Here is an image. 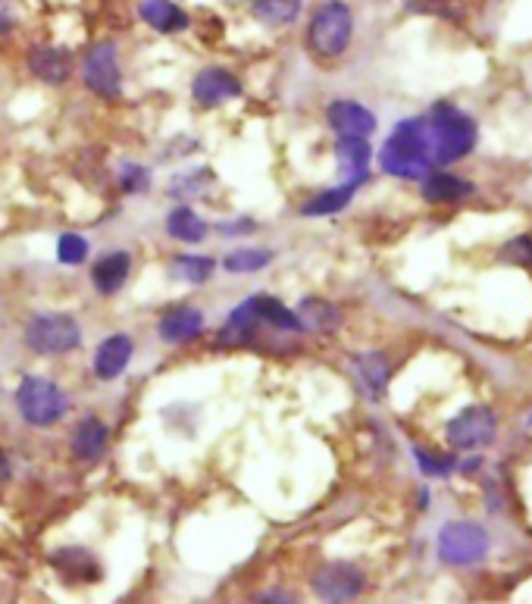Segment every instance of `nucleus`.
Returning <instances> with one entry per match:
<instances>
[{
    "instance_id": "6ab92c4d",
    "label": "nucleus",
    "mask_w": 532,
    "mask_h": 604,
    "mask_svg": "<svg viewBox=\"0 0 532 604\" xmlns=\"http://www.w3.org/2000/svg\"><path fill=\"white\" fill-rule=\"evenodd\" d=\"M204 330V313L195 311V308H179V311L166 313L160 320V335L173 345H182V342H191L198 339Z\"/></svg>"
},
{
    "instance_id": "9b49d317",
    "label": "nucleus",
    "mask_w": 532,
    "mask_h": 604,
    "mask_svg": "<svg viewBox=\"0 0 532 604\" xmlns=\"http://www.w3.org/2000/svg\"><path fill=\"white\" fill-rule=\"evenodd\" d=\"M330 126L338 132V138H369L376 132V116L357 104V101H335L326 111Z\"/></svg>"
},
{
    "instance_id": "5701e85b",
    "label": "nucleus",
    "mask_w": 532,
    "mask_h": 604,
    "mask_svg": "<svg viewBox=\"0 0 532 604\" xmlns=\"http://www.w3.org/2000/svg\"><path fill=\"white\" fill-rule=\"evenodd\" d=\"M301 13V0H251V17L263 25H289Z\"/></svg>"
},
{
    "instance_id": "4468645a",
    "label": "nucleus",
    "mask_w": 532,
    "mask_h": 604,
    "mask_svg": "<svg viewBox=\"0 0 532 604\" xmlns=\"http://www.w3.org/2000/svg\"><path fill=\"white\" fill-rule=\"evenodd\" d=\"M29 70L48 85H63L73 75V54L63 48H35L29 54Z\"/></svg>"
},
{
    "instance_id": "f03ea898",
    "label": "nucleus",
    "mask_w": 532,
    "mask_h": 604,
    "mask_svg": "<svg viewBox=\"0 0 532 604\" xmlns=\"http://www.w3.org/2000/svg\"><path fill=\"white\" fill-rule=\"evenodd\" d=\"M426 142L432 164H455L477 145V123L451 104H439L426 119Z\"/></svg>"
},
{
    "instance_id": "f8f14e48",
    "label": "nucleus",
    "mask_w": 532,
    "mask_h": 604,
    "mask_svg": "<svg viewBox=\"0 0 532 604\" xmlns=\"http://www.w3.org/2000/svg\"><path fill=\"white\" fill-rule=\"evenodd\" d=\"M132 345L129 335H111L107 342H101V348L94 351V373H97V379H104V383H111L116 379L132 361Z\"/></svg>"
},
{
    "instance_id": "ddd939ff",
    "label": "nucleus",
    "mask_w": 532,
    "mask_h": 604,
    "mask_svg": "<svg viewBox=\"0 0 532 604\" xmlns=\"http://www.w3.org/2000/svg\"><path fill=\"white\" fill-rule=\"evenodd\" d=\"M138 17L160 35H173V32H185L188 29V13L173 0H142L138 3Z\"/></svg>"
},
{
    "instance_id": "dca6fc26",
    "label": "nucleus",
    "mask_w": 532,
    "mask_h": 604,
    "mask_svg": "<svg viewBox=\"0 0 532 604\" xmlns=\"http://www.w3.org/2000/svg\"><path fill=\"white\" fill-rule=\"evenodd\" d=\"M335 157H338V173L348 179V183H364L367 179L369 166V145L367 138H342L335 147Z\"/></svg>"
},
{
    "instance_id": "4be33fe9",
    "label": "nucleus",
    "mask_w": 532,
    "mask_h": 604,
    "mask_svg": "<svg viewBox=\"0 0 532 604\" xmlns=\"http://www.w3.org/2000/svg\"><path fill=\"white\" fill-rule=\"evenodd\" d=\"M298 323H301V330H320V332H332L338 326V311L332 308L330 301H320V298H307V301H301V308H298Z\"/></svg>"
},
{
    "instance_id": "6e6552de",
    "label": "nucleus",
    "mask_w": 532,
    "mask_h": 604,
    "mask_svg": "<svg viewBox=\"0 0 532 604\" xmlns=\"http://www.w3.org/2000/svg\"><path fill=\"white\" fill-rule=\"evenodd\" d=\"M496 410H489V407H467V410H460L458 417L448 423L445 436H448V441L455 448L470 451V448H482V445H489V441L496 439Z\"/></svg>"
},
{
    "instance_id": "a211bd4d",
    "label": "nucleus",
    "mask_w": 532,
    "mask_h": 604,
    "mask_svg": "<svg viewBox=\"0 0 532 604\" xmlns=\"http://www.w3.org/2000/svg\"><path fill=\"white\" fill-rule=\"evenodd\" d=\"M426 183H423V198L432 204H455L463 201L467 195H473V185L463 183L458 176H448V173H426L423 176Z\"/></svg>"
},
{
    "instance_id": "20e7f679",
    "label": "nucleus",
    "mask_w": 532,
    "mask_h": 604,
    "mask_svg": "<svg viewBox=\"0 0 532 604\" xmlns=\"http://www.w3.org/2000/svg\"><path fill=\"white\" fill-rule=\"evenodd\" d=\"M17 407L22 420L32 426H54L56 420L66 417L70 398L66 392L44 376H25L17 388Z\"/></svg>"
},
{
    "instance_id": "c9c22d12",
    "label": "nucleus",
    "mask_w": 532,
    "mask_h": 604,
    "mask_svg": "<svg viewBox=\"0 0 532 604\" xmlns=\"http://www.w3.org/2000/svg\"><path fill=\"white\" fill-rule=\"evenodd\" d=\"M7 477H10V464H7V458H3V451H0V486L7 482Z\"/></svg>"
},
{
    "instance_id": "7c9ffc66",
    "label": "nucleus",
    "mask_w": 532,
    "mask_h": 604,
    "mask_svg": "<svg viewBox=\"0 0 532 604\" xmlns=\"http://www.w3.org/2000/svg\"><path fill=\"white\" fill-rule=\"evenodd\" d=\"M407 7L414 13H436V17L448 19L460 17V0H407Z\"/></svg>"
},
{
    "instance_id": "7ed1b4c3",
    "label": "nucleus",
    "mask_w": 532,
    "mask_h": 604,
    "mask_svg": "<svg viewBox=\"0 0 532 604\" xmlns=\"http://www.w3.org/2000/svg\"><path fill=\"white\" fill-rule=\"evenodd\" d=\"M351 35H354V13L348 3L342 0H326L323 7H316L307 25V48L320 60H335L348 51Z\"/></svg>"
},
{
    "instance_id": "393cba45",
    "label": "nucleus",
    "mask_w": 532,
    "mask_h": 604,
    "mask_svg": "<svg viewBox=\"0 0 532 604\" xmlns=\"http://www.w3.org/2000/svg\"><path fill=\"white\" fill-rule=\"evenodd\" d=\"M251 301H254V311H258L260 323H273L275 330L301 332L298 316L289 308H282L275 298H270V294H251Z\"/></svg>"
},
{
    "instance_id": "f257e3e1",
    "label": "nucleus",
    "mask_w": 532,
    "mask_h": 604,
    "mask_svg": "<svg viewBox=\"0 0 532 604\" xmlns=\"http://www.w3.org/2000/svg\"><path fill=\"white\" fill-rule=\"evenodd\" d=\"M379 164L388 176L398 179H423L432 169V154L426 142V119H404L388 135V142L379 150Z\"/></svg>"
},
{
    "instance_id": "423d86ee",
    "label": "nucleus",
    "mask_w": 532,
    "mask_h": 604,
    "mask_svg": "<svg viewBox=\"0 0 532 604\" xmlns=\"http://www.w3.org/2000/svg\"><path fill=\"white\" fill-rule=\"evenodd\" d=\"M489 551V535L477 523H448L439 532V558L451 567L479 564Z\"/></svg>"
},
{
    "instance_id": "f704fd0d",
    "label": "nucleus",
    "mask_w": 532,
    "mask_h": 604,
    "mask_svg": "<svg viewBox=\"0 0 532 604\" xmlns=\"http://www.w3.org/2000/svg\"><path fill=\"white\" fill-rule=\"evenodd\" d=\"M222 236H239V232H254V222L239 220V222H220Z\"/></svg>"
},
{
    "instance_id": "bb28decb",
    "label": "nucleus",
    "mask_w": 532,
    "mask_h": 604,
    "mask_svg": "<svg viewBox=\"0 0 532 604\" xmlns=\"http://www.w3.org/2000/svg\"><path fill=\"white\" fill-rule=\"evenodd\" d=\"M357 373H361V383L367 385L369 395H383L388 385V361L383 354H367V357H357Z\"/></svg>"
},
{
    "instance_id": "473e14b6",
    "label": "nucleus",
    "mask_w": 532,
    "mask_h": 604,
    "mask_svg": "<svg viewBox=\"0 0 532 604\" xmlns=\"http://www.w3.org/2000/svg\"><path fill=\"white\" fill-rule=\"evenodd\" d=\"M504 257L508 260H517V263H532V239H517L504 248Z\"/></svg>"
},
{
    "instance_id": "a878e982",
    "label": "nucleus",
    "mask_w": 532,
    "mask_h": 604,
    "mask_svg": "<svg viewBox=\"0 0 532 604\" xmlns=\"http://www.w3.org/2000/svg\"><path fill=\"white\" fill-rule=\"evenodd\" d=\"M169 275L179 279V282H188V285H204L210 275H213V260L210 257H176L169 263Z\"/></svg>"
},
{
    "instance_id": "aec40b11",
    "label": "nucleus",
    "mask_w": 532,
    "mask_h": 604,
    "mask_svg": "<svg viewBox=\"0 0 532 604\" xmlns=\"http://www.w3.org/2000/svg\"><path fill=\"white\" fill-rule=\"evenodd\" d=\"M260 316L258 311H254V301L248 298L241 308H236L232 311V316L226 320V326H222L220 332V345H244L251 335H254V330H258Z\"/></svg>"
},
{
    "instance_id": "9d476101",
    "label": "nucleus",
    "mask_w": 532,
    "mask_h": 604,
    "mask_svg": "<svg viewBox=\"0 0 532 604\" xmlns=\"http://www.w3.org/2000/svg\"><path fill=\"white\" fill-rule=\"evenodd\" d=\"M191 94L201 107H220L226 101L239 97L241 82L239 75H232L222 66H210V70H201L191 82Z\"/></svg>"
},
{
    "instance_id": "c85d7f7f",
    "label": "nucleus",
    "mask_w": 532,
    "mask_h": 604,
    "mask_svg": "<svg viewBox=\"0 0 532 604\" xmlns=\"http://www.w3.org/2000/svg\"><path fill=\"white\" fill-rule=\"evenodd\" d=\"M213 185V173L210 169H191L179 179L169 183V195H179V198H191V195H201L204 188Z\"/></svg>"
},
{
    "instance_id": "cd10ccee",
    "label": "nucleus",
    "mask_w": 532,
    "mask_h": 604,
    "mask_svg": "<svg viewBox=\"0 0 532 604\" xmlns=\"http://www.w3.org/2000/svg\"><path fill=\"white\" fill-rule=\"evenodd\" d=\"M270 260H273V251H267V248H239L226 257V270L229 273H254V270L270 267Z\"/></svg>"
},
{
    "instance_id": "0eeeda50",
    "label": "nucleus",
    "mask_w": 532,
    "mask_h": 604,
    "mask_svg": "<svg viewBox=\"0 0 532 604\" xmlns=\"http://www.w3.org/2000/svg\"><path fill=\"white\" fill-rule=\"evenodd\" d=\"M82 79L97 97L104 101H116L123 94V75H119V60H116V48L113 44H97L88 51L85 63H82Z\"/></svg>"
},
{
    "instance_id": "412c9836",
    "label": "nucleus",
    "mask_w": 532,
    "mask_h": 604,
    "mask_svg": "<svg viewBox=\"0 0 532 604\" xmlns=\"http://www.w3.org/2000/svg\"><path fill=\"white\" fill-rule=\"evenodd\" d=\"M166 232L173 239L185 241V244H198L207 236V222L191 210V207H176L169 217H166Z\"/></svg>"
},
{
    "instance_id": "72a5a7b5",
    "label": "nucleus",
    "mask_w": 532,
    "mask_h": 604,
    "mask_svg": "<svg viewBox=\"0 0 532 604\" xmlns=\"http://www.w3.org/2000/svg\"><path fill=\"white\" fill-rule=\"evenodd\" d=\"M123 188L126 191H142V188H147V169H142V166H126L123 169Z\"/></svg>"
},
{
    "instance_id": "39448f33",
    "label": "nucleus",
    "mask_w": 532,
    "mask_h": 604,
    "mask_svg": "<svg viewBox=\"0 0 532 604\" xmlns=\"http://www.w3.org/2000/svg\"><path fill=\"white\" fill-rule=\"evenodd\" d=\"M25 342L38 354H70L82 345V330L66 313H38L25 326Z\"/></svg>"
},
{
    "instance_id": "f3484780",
    "label": "nucleus",
    "mask_w": 532,
    "mask_h": 604,
    "mask_svg": "<svg viewBox=\"0 0 532 604\" xmlns=\"http://www.w3.org/2000/svg\"><path fill=\"white\" fill-rule=\"evenodd\" d=\"M107 439H111L107 423L97 420V417H85V420L79 423V429L73 433L75 458L97 460L107 451Z\"/></svg>"
},
{
    "instance_id": "2f4dec72",
    "label": "nucleus",
    "mask_w": 532,
    "mask_h": 604,
    "mask_svg": "<svg viewBox=\"0 0 532 604\" xmlns=\"http://www.w3.org/2000/svg\"><path fill=\"white\" fill-rule=\"evenodd\" d=\"M414 455H417V464H420V470L426 477H445V473L455 467V458H432V455L423 451V448H417Z\"/></svg>"
},
{
    "instance_id": "2eb2a0df",
    "label": "nucleus",
    "mask_w": 532,
    "mask_h": 604,
    "mask_svg": "<svg viewBox=\"0 0 532 604\" xmlns=\"http://www.w3.org/2000/svg\"><path fill=\"white\" fill-rule=\"evenodd\" d=\"M132 270V257L126 251H113V254L101 257L97 263H94V289L104 294L119 292L123 285H126V279H129Z\"/></svg>"
},
{
    "instance_id": "1a4fd4ad",
    "label": "nucleus",
    "mask_w": 532,
    "mask_h": 604,
    "mask_svg": "<svg viewBox=\"0 0 532 604\" xmlns=\"http://www.w3.org/2000/svg\"><path fill=\"white\" fill-rule=\"evenodd\" d=\"M313 592L323 602H351L364 592V570L354 567L348 561H332L326 567L316 570Z\"/></svg>"
},
{
    "instance_id": "c756f323",
    "label": "nucleus",
    "mask_w": 532,
    "mask_h": 604,
    "mask_svg": "<svg viewBox=\"0 0 532 604\" xmlns=\"http://www.w3.org/2000/svg\"><path fill=\"white\" fill-rule=\"evenodd\" d=\"M56 257H60V263L75 267V263H82L88 257V241L82 239V236H75V232H66L56 241Z\"/></svg>"
},
{
    "instance_id": "b1692460",
    "label": "nucleus",
    "mask_w": 532,
    "mask_h": 604,
    "mask_svg": "<svg viewBox=\"0 0 532 604\" xmlns=\"http://www.w3.org/2000/svg\"><path fill=\"white\" fill-rule=\"evenodd\" d=\"M354 188H357V183L323 191V195H316L311 204H304L301 214H304V217H330V214H338V210H345L351 198H354Z\"/></svg>"
}]
</instances>
